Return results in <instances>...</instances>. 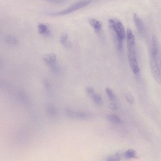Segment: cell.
I'll list each match as a JSON object with an SVG mask.
<instances>
[{
	"instance_id": "obj_19",
	"label": "cell",
	"mask_w": 161,
	"mask_h": 161,
	"mask_svg": "<svg viewBox=\"0 0 161 161\" xmlns=\"http://www.w3.org/2000/svg\"><path fill=\"white\" fill-rule=\"evenodd\" d=\"M47 2H50L51 3H54V4H61L62 3H63L65 1H47Z\"/></svg>"
},
{
	"instance_id": "obj_10",
	"label": "cell",
	"mask_w": 161,
	"mask_h": 161,
	"mask_svg": "<svg viewBox=\"0 0 161 161\" xmlns=\"http://www.w3.org/2000/svg\"><path fill=\"white\" fill-rule=\"evenodd\" d=\"M107 119L109 122L116 124H120L122 122L119 117L115 114H111L108 115Z\"/></svg>"
},
{
	"instance_id": "obj_6",
	"label": "cell",
	"mask_w": 161,
	"mask_h": 161,
	"mask_svg": "<svg viewBox=\"0 0 161 161\" xmlns=\"http://www.w3.org/2000/svg\"><path fill=\"white\" fill-rule=\"evenodd\" d=\"M89 23L96 33H99L100 32L102 26V24L101 21L92 19L90 20Z\"/></svg>"
},
{
	"instance_id": "obj_7",
	"label": "cell",
	"mask_w": 161,
	"mask_h": 161,
	"mask_svg": "<svg viewBox=\"0 0 161 161\" xmlns=\"http://www.w3.org/2000/svg\"><path fill=\"white\" fill-rule=\"evenodd\" d=\"M43 60L46 64L51 66L56 64V55L54 54H49L46 55L44 57Z\"/></svg>"
},
{
	"instance_id": "obj_11",
	"label": "cell",
	"mask_w": 161,
	"mask_h": 161,
	"mask_svg": "<svg viewBox=\"0 0 161 161\" xmlns=\"http://www.w3.org/2000/svg\"><path fill=\"white\" fill-rule=\"evenodd\" d=\"M5 41L9 44L12 45H17L18 42L17 39L12 35L6 36L5 38Z\"/></svg>"
},
{
	"instance_id": "obj_3",
	"label": "cell",
	"mask_w": 161,
	"mask_h": 161,
	"mask_svg": "<svg viewBox=\"0 0 161 161\" xmlns=\"http://www.w3.org/2000/svg\"><path fill=\"white\" fill-rule=\"evenodd\" d=\"M109 27L114 32L116 40H122L125 38V29L121 22L118 20L110 19L108 20Z\"/></svg>"
},
{
	"instance_id": "obj_20",
	"label": "cell",
	"mask_w": 161,
	"mask_h": 161,
	"mask_svg": "<svg viewBox=\"0 0 161 161\" xmlns=\"http://www.w3.org/2000/svg\"><path fill=\"white\" fill-rule=\"evenodd\" d=\"M128 101L131 104H132L133 102V99L130 96H127L126 97Z\"/></svg>"
},
{
	"instance_id": "obj_8",
	"label": "cell",
	"mask_w": 161,
	"mask_h": 161,
	"mask_svg": "<svg viewBox=\"0 0 161 161\" xmlns=\"http://www.w3.org/2000/svg\"><path fill=\"white\" fill-rule=\"evenodd\" d=\"M59 39L61 43L66 48L69 49L71 48V43L68 40V35L67 33H63L61 34Z\"/></svg>"
},
{
	"instance_id": "obj_13",
	"label": "cell",
	"mask_w": 161,
	"mask_h": 161,
	"mask_svg": "<svg viewBox=\"0 0 161 161\" xmlns=\"http://www.w3.org/2000/svg\"><path fill=\"white\" fill-rule=\"evenodd\" d=\"M91 97L96 104L100 105L102 104V99L100 95L97 94H94Z\"/></svg>"
},
{
	"instance_id": "obj_14",
	"label": "cell",
	"mask_w": 161,
	"mask_h": 161,
	"mask_svg": "<svg viewBox=\"0 0 161 161\" xmlns=\"http://www.w3.org/2000/svg\"><path fill=\"white\" fill-rule=\"evenodd\" d=\"M121 156L119 153H117L115 155L109 156L107 157L106 161H120Z\"/></svg>"
},
{
	"instance_id": "obj_18",
	"label": "cell",
	"mask_w": 161,
	"mask_h": 161,
	"mask_svg": "<svg viewBox=\"0 0 161 161\" xmlns=\"http://www.w3.org/2000/svg\"><path fill=\"white\" fill-rule=\"evenodd\" d=\"M108 107L109 109L113 111H116L118 109L117 106L114 103H110L108 105Z\"/></svg>"
},
{
	"instance_id": "obj_4",
	"label": "cell",
	"mask_w": 161,
	"mask_h": 161,
	"mask_svg": "<svg viewBox=\"0 0 161 161\" xmlns=\"http://www.w3.org/2000/svg\"><path fill=\"white\" fill-rule=\"evenodd\" d=\"M127 36L128 56H136L135 38L133 32L130 29H127Z\"/></svg>"
},
{
	"instance_id": "obj_16",
	"label": "cell",
	"mask_w": 161,
	"mask_h": 161,
	"mask_svg": "<svg viewBox=\"0 0 161 161\" xmlns=\"http://www.w3.org/2000/svg\"><path fill=\"white\" fill-rule=\"evenodd\" d=\"M75 118L85 119L88 118V115L87 113L83 112H79L75 113Z\"/></svg>"
},
{
	"instance_id": "obj_2",
	"label": "cell",
	"mask_w": 161,
	"mask_h": 161,
	"mask_svg": "<svg viewBox=\"0 0 161 161\" xmlns=\"http://www.w3.org/2000/svg\"><path fill=\"white\" fill-rule=\"evenodd\" d=\"M92 2L90 1H80L73 3L67 9L59 12L50 13L49 15L52 16H62L70 14L75 11L89 5Z\"/></svg>"
},
{
	"instance_id": "obj_15",
	"label": "cell",
	"mask_w": 161,
	"mask_h": 161,
	"mask_svg": "<svg viewBox=\"0 0 161 161\" xmlns=\"http://www.w3.org/2000/svg\"><path fill=\"white\" fill-rule=\"evenodd\" d=\"M105 92L110 99L111 100H114L115 99L116 96L113 94L112 90L108 87H106L105 89Z\"/></svg>"
},
{
	"instance_id": "obj_17",
	"label": "cell",
	"mask_w": 161,
	"mask_h": 161,
	"mask_svg": "<svg viewBox=\"0 0 161 161\" xmlns=\"http://www.w3.org/2000/svg\"><path fill=\"white\" fill-rule=\"evenodd\" d=\"M86 92L88 94L92 96L94 94V89L93 87H87L86 88Z\"/></svg>"
},
{
	"instance_id": "obj_12",
	"label": "cell",
	"mask_w": 161,
	"mask_h": 161,
	"mask_svg": "<svg viewBox=\"0 0 161 161\" xmlns=\"http://www.w3.org/2000/svg\"><path fill=\"white\" fill-rule=\"evenodd\" d=\"M125 158L127 159H129L132 158H136V152L133 149L128 150L124 155Z\"/></svg>"
},
{
	"instance_id": "obj_5",
	"label": "cell",
	"mask_w": 161,
	"mask_h": 161,
	"mask_svg": "<svg viewBox=\"0 0 161 161\" xmlns=\"http://www.w3.org/2000/svg\"><path fill=\"white\" fill-rule=\"evenodd\" d=\"M133 19L138 32L140 34L142 33L144 30V24L140 18L136 13L134 14Z\"/></svg>"
},
{
	"instance_id": "obj_1",
	"label": "cell",
	"mask_w": 161,
	"mask_h": 161,
	"mask_svg": "<svg viewBox=\"0 0 161 161\" xmlns=\"http://www.w3.org/2000/svg\"><path fill=\"white\" fill-rule=\"evenodd\" d=\"M158 56V45L155 43L151 45L150 58L151 71L156 81L158 83L160 84L161 83V75L157 62Z\"/></svg>"
},
{
	"instance_id": "obj_9",
	"label": "cell",
	"mask_w": 161,
	"mask_h": 161,
	"mask_svg": "<svg viewBox=\"0 0 161 161\" xmlns=\"http://www.w3.org/2000/svg\"><path fill=\"white\" fill-rule=\"evenodd\" d=\"M39 33L45 36L50 35V30L46 25L43 23H40L38 26Z\"/></svg>"
}]
</instances>
